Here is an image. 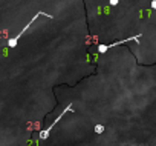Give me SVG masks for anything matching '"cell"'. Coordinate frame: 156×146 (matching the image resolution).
Returning a JSON list of instances; mask_svg holds the SVG:
<instances>
[{
	"label": "cell",
	"mask_w": 156,
	"mask_h": 146,
	"mask_svg": "<svg viewBox=\"0 0 156 146\" xmlns=\"http://www.w3.org/2000/svg\"><path fill=\"white\" fill-rule=\"evenodd\" d=\"M118 2H119V0H109V3H110L112 6H116V5H118Z\"/></svg>",
	"instance_id": "obj_5"
},
{
	"label": "cell",
	"mask_w": 156,
	"mask_h": 146,
	"mask_svg": "<svg viewBox=\"0 0 156 146\" xmlns=\"http://www.w3.org/2000/svg\"><path fill=\"white\" fill-rule=\"evenodd\" d=\"M151 8L156 9V0H153V2H151Z\"/></svg>",
	"instance_id": "obj_6"
},
{
	"label": "cell",
	"mask_w": 156,
	"mask_h": 146,
	"mask_svg": "<svg viewBox=\"0 0 156 146\" xmlns=\"http://www.w3.org/2000/svg\"><path fill=\"white\" fill-rule=\"evenodd\" d=\"M40 16H48L49 19H54V16H52V14H46V13H43V11L37 13V14H35V16H34V17H32L29 22H28V25H25V26H23V29H22V31H20L16 37H12V39H9V40H8V46H9V48H16V46H17V43H19V40L22 39V36H23V34H25V32L29 29V26H31V25H32V23H34V22H35V20H37Z\"/></svg>",
	"instance_id": "obj_1"
},
{
	"label": "cell",
	"mask_w": 156,
	"mask_h": 146,
	"mask_svg": "<svg viewBox=\"0 0 156 146\" xmlns=\"http://www.w3.org/2000/svg\"><path fill=\"white\" fill-rule=\"evenodd\" d=\"M94 131H95L97 134H103V132L106 131V126H104V125H95Z\"/></svg>",
	"instance_id": "obj_4"
},
{
	"label": "cell",
	"mask_w": 156,
	"mask_h": 146,
	"mask_svg": "<svg viewBox=\"0 0 156 146\" xmlns=\"http://www.w3.org/2000/svg\"><path fill=\"white\" fill-rule=\"evenodd\" d=\"M69 111H72V105H67V106H66V109H64L63 112H60V115H58V117H57V118H55V120L52 122V125H49V126H48L46 129H43V131H40V134H38V137H40L41 140H46V138L49 137V134H51V131H52V128H54V126H55V125H57V123H58V122H60V120H61L63 117H64V114H66V112H69Z\"/></svg>",
	"instance_id": "obj_2"
},
{
	"label": "cell",
	"mask_w": 156,
	"mask_h": 146,
	"mask_svg": "<svg viewBox=\"0 0 156 146\" xmlns=\"http://www.w3.org/2000/svg\"><path fill=\"white\" fill-rule=\"evenodd\" d=\"M139 39H141V34H136V36H133V37H129V39H122V40H119V42H113V43H109V45H100L98 46V52H106V51H109L110 48H113V46H118V45H122V43H127V42H132V40H135V42H139Z\"/></svg>",
	"instance_id": "obj_3"
}]
</instances>
